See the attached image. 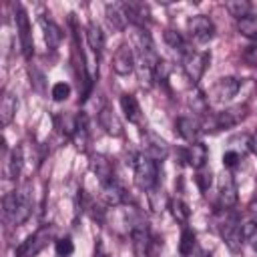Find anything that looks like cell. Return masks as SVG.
Returning a JSON list of instances; mask_svg holds the SVG:
<instances>
[{
    "mask_svg": "<svg viewBox=\"0 0 257 257\" xmlns=\"http://www.w3.org/2000/svg\"><path fill=\"white\" fill-rule=\"evenodd\" d=\"M247 108L245 106H233V108H227L223 112H217L211 120V131H217V128H229V126H235L243 116H245Z\"/></svg>",
    "mask_w": 257,
    "mask_h": 257,
    "instance_id": "obj_12",
    "label": "cell"
},
{
    "mask_svg": "<svg viewBox=\"0 0 257 257\" xmlns=\"http://www.w3.org/2000/svg\"><path fill=\"white\" fill-rule=\"evenodd\" d=\"M203 257H205V255H203Z\"/></svg>",
    "mask_w": 257,
    "mask_h": 257,
    "instance_id": "obj_38",
    "label": "cell"
},
{
    "mask_svg": "<svg viewBox=\"0 0 257 257\" xmlns=\"http://www.w3.org/2000/svg\"><path fill=\"white\" fill-rule=\"evenodd\" d=\"M221 233H223V239H225V243H227V247H229L231 251H239V249H241V245H243V235H241V229H239V221H235V219L227 221Z\"/></svg>",
    "mask_w": 257,
    "mask_h": 257,
    "instance_id": "obj_19",
    "label": "cell"
},
{
    "mask_svg": "<svg viewBox=\"0 0 257 257\" xmlns=\"http://www.w3.org/2000/svg\"><path fill=\"white\" fill-rule=\"evenodd\" d=\"M112 70L120 76H126L135 70V52L128 44H120L112 54Z\"/></svg>",
    "mask_w": 257,
    "mask_h": 257,
    "instance_id": "obj_10",
    "label": "cell"
},
{
    "mask_svg": "<svg viewBox=\"0 0 257 257\" xmlns=\"http://www.w3.org/2000/svg\"><path fill=\"white\" fill-rule=\"evenodd\" d=\"M237 28L247 38H257V14H247L237 20Z\"/></svg>",
    "mask_w": 257,
    "mask_h": 257,
    "instance_id": "obj_27",
    "label": "cell"
},
{
    "mask_svg": "<svg viewBox=\"0 0 257 257\" xmlns=\"http://www.w3.org/2000/svg\"><path fill=\"white\" fill-rule=\"evenodd\" d=\"M207 157H209V151H207V147H205L201 141L191 143V145H189V149L185 151V161H187V165H189V167H193L195 171H199V169H203V167H205Z\"/></svg>",
    "mask_w": 257,
    "mask_h": 257,
    "instance_id": "obj_15",
    "label": "cell"
},
{
    "mask_svg": "<svg viewBox=\"0 0 257 257\" xmlns=\"http://www.w3.org/2000/svg\"><path fill=\"white\" fill-rule=\"evenodd\" d=\"M241 88V82L233 76H225V78H219L213 86H211V92H209V100L215 102V104H225L229 102Z\"/></svg>",
    "mask_w": 257,
    "mask_h": 257,
    "instance_id": "obj_5",
    "label": "cell"
},
{
    "mask_svg": "<svg viewBox=\"0 0 257 257\" xmlns=\"http://www.w3.org/2000/svg\"><path fill=\"white\" fill-rule=\"evenodd\" d=\"M100 199L104 201V205H108V207H116V205H120V203L126 199V193H124V189L112 179V181H108V183L102 185Z\"/></svg>",
    "mask_w": 257,
    "mask_h": 257,
    "instance_id": "obj_16",
    "label": "cell"
},
{
    "mask_svg": "<svg viewBox=\"0 0 257 257\" xmlns=\"http://www.w3.org/2000/svg\"><path fill=\"white\" fill-rule=\"evenodd\" d=\"M122 8H124V12H126L128 22H135V24H139V26H143V24L147 22V18H149L147 6H143V4L126 2V4H122Z\"/></svg>",
    "mask_w": 257,
    "mask_h": 257,
    "instance_id": "obj_25",
    "label": "cell"
},
{
    "mask_svg": "<svg viewBox=\"0 0 257 257\" xmlns=\"http://www.w3.org/2000/svg\"><path fill=\"white\" fill-rule=\"evenodd\" d=\"M40 26H42V30H44V40H46L48 48H50V50H56L58 44H60V40H62L60 28H58L50 18H46V16L40 18Z\"/></svg>",
    "mask_w": 257,
    "mask_h": 257,
    "instance_id": "obj_21",
    "label": "cell"
},
{
    "mask_svg": "<svg viewBox=\"0 0 257 257\" xmlns=\"http://www.w3.org/2000/svg\"><path fill=\"white\" fill-rule=\"evenodd\" d=\"M209 60H211L209 52H197V50H191L187 56H183V62H185L183 68H185V72H187V76L193 84H197L201 80Z\"/></svg>",
    "mask_w": 257,
    "mask_h": 257,
    "instance_id": "obj_7",
    "label": "cell"
},
{
    "mask_svg": "<svg viewBox=\"0 0 257 257\" xmlns=\"http://www.w3.org/2000/svg\"><path fill=\"white\" fill-rule=\"evenodd\" d=\"M50 94H52V98L54 100H66L68 96H70V84H66V82H56L54 86H52V90H50Z\"/></svg>",
    "mask_w": 257,
    "mask_h": 257,
    "instance_id": "obj_33",
    "label": "cell"
},
{
    "mask_svg": "<svg viewBox=\"0 0 257 257\" xmlns=\"http://www.w3.org/2000/svg\"><path fill=\"white\" fill-rule=\"evenodd\" d=\"M187 28H189V36H191L195 42H199V44H205V42H209V40L215 36V24H213V20H211L209 16H205V14H195V16H191L189 22H187Z\"/></svg>",
    "mask_w": 257,
    "mask_h": 257,
    "instance_id": "obj_4",
    "label": "cell"
},
{
    "mask_svg": "<svg viewBox=\"0 0 257 257\" xmlns=\"http://www.w3.org/2000/svg\"><path fill=\"white\" fill-rule=\"evenodd\" d=\"M86 42H88V48L94 52V56H96V60H98V56H100L102 50H104V34H102V30H100L98 24L90 22V24L86 26Z\"/></svg>",
    "mask_w": 257,
    "mask_h": 257,
    "instance_id": "obj_20",
    "label": "cell"
},
{
    "mask_svg": "<svg viewBox=\"0 0 257 257\" xmlns=\"http://www.w3.org/2000/svg\"><path fill=\"white\" fill-rule=\"evenodd\" d=\"M30 213H32V199H30L28 185H24L18 191H12V193H8L4 197V217L12 225L26 223Z\"/></svg>",
    "mask_w": 257,
    "mask_h": 257,
    "instance_id": "obj_1",
    "label": "cell"
},
{
    "mask_svg": "<svg viewBox=\"0 0 257 257\" xmlns=\"http://www.w3.org/2000/svg\"><path fill=\"white\" fill-rule=\"evenodd\" d=\"M14 22H16V30H18V36H20V46H22V52L26 58L32 56V50H34V44H32V32H30V22H28V14L26 10L16 4L14 6Z\"/></svg>",
    "mask_w": 257,
    "mask_h": 257,
    "instance_id": "obj_6",
    "label": "cell"
},
{
    "mask_svg": "<svg viewBox=\"0 0 257 257\" xmlns=\"http://www.w3.org/2000/svg\"><path fill=\"white\" fill-rule=\"evenodd\" d=\"M22 171V151L16 147L10 151V157L6 161V177L8 179H16Z\"/></svg>",
    "mask_w": 257,
    "mask_h": 257,
    "instance_id": "obj_26",
    "label": "cell"
},
{
    "mask_svg": "<svg viewBox=\"0 0 257 257\" xmlns=\"http://www.w3.org/2000/svg\"><path fill=\"white\" fill-rule=\"evenodd\" d=\"M225 8H227V10L231 12V16H235L237 20L243 18V16H247V14H251V4L245 2V0H231V2L225 4Z\"/></svg>",
    "mask_w": 257,
    "mask_h": 257,
    "instance_id": "obj_30",
    "label": "cell"
},
{
    "mask_svg": "<svg viewBox=\"0 0 257 257\" xmlns=\"http://www.w3.org/2000/svg\"><path fill=\"white\" fill-rule=\"evenodd\" d=\"M120 108H122L124 118H126L128 122L141 124V120H143V110H141V104H139V100H137L135 94H128V92L120 94Z\"/></svg>",
    "mask_w": 257,
    "mask_h": 257,
    "instance_id": "obj_14",
    "label": "cell"
},
{
    "mask_svg": "<svg viewBox=\"0 0 257 257\" xmlns=\"http://www.w3.org/2000/svg\"><path fill=\"white\" fill-rule=\"evenodd\" d=\"M106 18H108L110 26L116 30H122L128 24V18H126L122 4H106Z\"/></svg>",
    "mask_w": 257,
    "mask_h": 257,
    "instance_id": "obj_23",
    "label": "cell"
},
{
    "mask_svg": "<svg viewBox=\"0 0 257 257\" xmlns=\"http://www.w3.org/2000/svg\"><path fill=\"white\" fill-rule=\"evenodd\" d=\"M98 122H100V126L104 128L106 135H110V137H120V135H122V124H120L118 116L114 114V110H110L108 106L100 108V112H98Z\"/></svg>",
    "mask_w": 257,
    "mask_h": 257,
    "instance_id": "obj_17",
    "label": "cell"
},
{
    "mask_svg": "<svg viewBox=\"0 0 257 257\" xmlns=\"http://www.w3.org/2000/svg\"><path fill=\"white\" fill-rule=\"evenodd\" d=\"M255 251H257V243H255Z\"/></svg>",
    "mask_w": 257,
    "mask_h": 257,
    "instance_id": "obj_37",
    "label": "cell"
},
{
    "mask_svg": "<svg viewBox=\"0 0 257 257\" xmlns=\"http://www.w3.org/2000/svg\"><path fill=\"white\" fill-rule=\"evenodd\" d=\"M14 114H16V96L12 92L4 90L2 100H0V122H2V126H8L14 118Z\"/></svg>",
    "mask_w": 257,
    "mask_h": 257,
    "instance_id": "obj_22",
    "label": "cell"
},
{
    "mask_svg": "<svg viewBox=\"0 0 257 257\" xmlns=\"http://www.w3.org/2000/svg\"><path fill=\"white\" fill-rule=\"evenodd\" d=\"M165 42L173 48V50H177L179 54H183V56H187L193 48L189 46V42L183 38V34L181 32H177V30H165Z\"/></svg>",
    "mask_w": 257,
    "mask_h": 257,
    "instance_id": "obj_24",
    "label": "cell"
},
{
    "mask_svg": "<svg viewBox=\"0 0 257 257\" xmlns=\"http://www.w3.org/2000/svg\"><path fill=\"white\" fill-rule=\"evenodd\" d=\"M175 126H177V133L189 143H197L203 133V124L193 116H179Z\"/></svg>",
    "mask_w": 257,
    "mask_h": 257,
    "instance_id": "obj_13",
    "label": "cell"
},
{
    "mask_svg": "<svg viewBox=\"0 0 257 257\" xmlns=\"http://www.w3.org/2000/svg\"><path fill=\"white\" fill-rule=\"evenodd\" d=\"M193 249H195V233H193V229L183 227V231H181V241H179V253H181L183 257H189V255L193 253Z\"/></svg>",
    "mask_w": 257,
    "mask_h": 257,
    "instance_id": "obj_29",
    "label": "cell"
},
{
    "mask_svg": "<svg viewBox=\"0 0 257 257\" xmlns=\"http://www.w3.org/2000/svg\"><path fill=\"white\" fill-rule=\"evenodd\" d=\"M169 209H171V215H173V219H175L177 223L187 225V221H189V207H187L181 199H171Z\"/></svg>",
    "mask_w": 257,
    "mask_h": 257,
    "instance_id": "obj_28",
    "label": "cell"
},
{
    "mask_svg": "<svg viewBox=\"0 0 257 257\" xmlns=\"http://www.w3.org/2000/svg\"><path fill=\"white\" fill-rule=\"evenodd\" d=\"M239 229H241V235L243 239H253L257 235V217L255 215H247L239 221Z\"/></svg>",
    "mask_w": 257,
    "mask_h": 257,
    "instance_id": "obj_31",
    "label": "cell"
},
{
    "mask_svg": "<svg viewBox=\"0 0 257 257\" xmlns=\"http://www.w3.org/2000/svg\"><path fill=\"white\" fill-rule=\"evenodd\" d=\"M131 241L135 257H155V251L159 247V239H155L145 223H137L131 229Z\"/></svg>",
    "mask_w": 257,
    "mask_h": 257,
    "instance_id": "obj_3",
    "label": "cell"
},
{
    "mask_svg": "<svg viewBox=\"0 0 257 257\" xmlns=\"http://www.w3.org/2000/svg\"><path fill=\"white\" fill-rule=\"evenodd\" d=\"M54 251H56L58 257H68V255H72V251H74L72 239H70V237H60V239L54 243Z\"/></svg>",
    "mask_w": 257,
    "mask_h": 257,
    "instance_id": "obj_32",
    "label": "cell"
},
{
    "mask_svg": "<svg viewBox=\"0 0 257 257\" xmlns=\"http://www.w3.org/2000/svg\"><path fill=\"white\" fill-rule=\"evenodd\" d=\"M159 183V169L157 161L151 159L147 153L135 159V185L141 191H153Z\"/></svg>",
    "mask_w": 257,
    "mask_h": 257,
    "instance_id": "obj_2",
    "label": "cell"
},
{
    "mask_svg": "<svg viewBox=\"0 0 257 257\" xmlns=\"http://www.w3.org/2000/svg\"><path fill=\"white\" fill-rule=\"evenodd\" d=\"M239 161H241V157L237 151H225L223 153V167L225 169H235L239 165Z\"/></svg>",
    "mask_w": 257,
    "mask_h": 257,
    "instance_id": "obj_35",
    "label": "cell"
},
{
    "mask_svg": "<svg viewBox=\"0 0 257 257\" xmlns=\"http://www.w3.org/2000/svg\"><path fill=\"white\" fill-rule=\"evenodd\" d=\"M249 149H251V153L257 157V128H255L253 135L249 137Z\"/></svg>",
    "mask_w": 257,
    "mask_h": 257,
    "instance_id": "obj_36",
    "label": "cell"
},
{
    "mask_svg": "<svg viewBox=\"0 0 257 257\" xmlns=\"http://www.w3.org/2000/svg\"><path fill=\"white\" fill-rule=\"evenodd\" d=\"M52 237V229L50 227H40L34 235H30L20 247H18V257H34L38 255L46 245H48V239Z\"/></svg>",
    "mask_w": 257,
    "mask_h": 257,
    "instance_id": "obj_8",
    "label": "cell"
},
{
    "mask_svg": "<svg viewBox=\"0 0 257 257\" xmlns=\"http://www.w3.org/2000/svg\"><path fill=\"white\" fill-rule=\"evenodd\" d=\"M90 169L96 175V179L104 185L108 181H112V163L104 157V155H92L90 159Z\"/></svg>",
    "mask_w": 257,
    "mask_h": 257,
    "instance_id": "obj_18",
    "label": "cell"
},
{
    "mask_svg": "<svg viewBox=\"0 0 257 257\" xmlns=\"http://www.w3.org/2000/svg\"><path fill=\"white\" fill-rule=\"evenodd\" d=\"M219 201L223 207H235L237 203V183L229 171H223L219 177Z\"/></svg>",
    "mask_w": 257,
    "mask_h": 257,
    "instance_id": "obj_11",
    "label": "cell"
},
{
    "mask_svg": "<svg viewBox=\"0 0 257 257\" xmlns=\"http://www.w3.org/2000/svg\"><path fill=\"white\" fill-rule=\"evenodd\" d=\"M195 181H197V185H199V189H201V191H207V189L211 187V171H205V167H203V169H199V171H197Z\"/></svg>",
    "mask_w": 257,
    "mask_h": 257,
    "instance_id": "obj_34",
    "label": "cell"
},
{
    "mask_svg": "<svg viewBox=\"0 0 257 257\" xmlns=\"http://www.w3.org/2000/svg\"><path fill=\"white\" fill-rule=\"evenodd\" d=\"M143 147H145V153L151 157V159H155V161H163V159H167V155H169V145H167V141L165 139H161L157 133H153V131H145L143 133Z\"/></svg>",
    "mask_w": 257,
    "mask_h": 257,
    "instance_id": "obj_9",
    "label": "cell"
}]
</instances>
